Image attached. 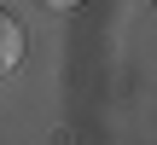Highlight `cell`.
Returning a JSON list of instances; mask_svg holds the SVG:
<instances>
[{"label": "cell", "instance_id": "cell-1", "mask_svg": "<svg viewBox=\"0 0 157 145\" xmlns=\"http://www.w3.org/2000/svg\"><path fill=\"white\" fill-rule=\"evenodd\" d=\"M17 58H23V29H17V17L0 6V76L17 70Z\"/></svg>", "mask_w": 157, "mask_h": 145}, {"label": "cell", "instance_id": "cell-2", "mask_svg": "<svg viewBox=\"0 0 157 145\" xmlns=\"http://www.w3.org/2000/svg\"><path fill=\"white\" fill-rule=\"evenodd\" d=\"M47 12H76V6H87V0H41Z\"/></svg>", "mask_w": 157, "mask_h": 145}]
</instances>
